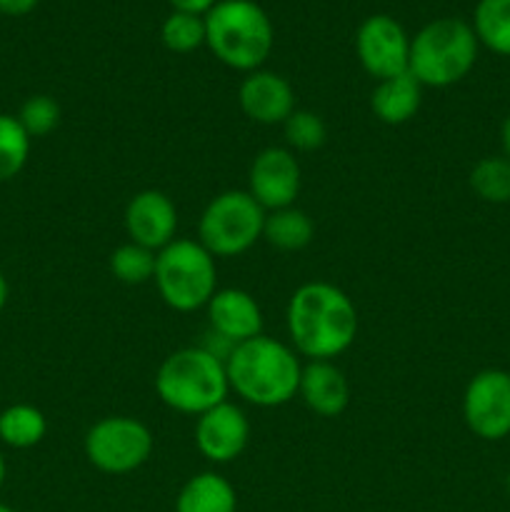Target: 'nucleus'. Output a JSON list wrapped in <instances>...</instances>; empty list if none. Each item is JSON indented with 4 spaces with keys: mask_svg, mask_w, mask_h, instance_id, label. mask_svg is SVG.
<instances>
[{
    "mask_svg": "<svg viewBox=\"0 0 510 512\" xmlns=\"http://www.w3.org/2000/svg\"><path fill=\"white\" fill-rule=\"evenodd\" d=\"M155 390L168 408L185 415H203L225 403L230 383L223 360L195 345L175 350L163 360L155 375Z\"/></svg>",
    "mask_w": 510,
    "mask_h": 512,
    "instance_id": "5",
    "label": "nucleus"
},
{
    "mask_svg": "<svg viewBox=\"0 0 510 512\" xmlns=\"http://www.w3.org/2000/svg\"><path fill=\"white\" fill-rule=\"evenodd\" d=\"M48 433L45 415L35 405H10L0 413V440L10 448H35Z\"/></svg>",
    "mask_w": 510,
    "mask_h": 512,
    "instance_id": "21",
    "label": "nucleus"
},
{
    "mask_svg": "<svg viewBox=\"0 0 510 512\" xmlns=\"http://www.w3.org/2000/svg\"><path fill=\"white\" fill-rule=\"evenodd\" d=\"M315 235L313 220L308 218V213L295 205L280 210H270L265 215L263 225V238L268 240L273 248L285 250V253H295V250L308 248L310 240Z\"/></svg>",
    "mask_w": 510,
    "mask_h": 512,
    "instance_id": "19",
    "label": "nucleus"
},
{
    "mask_svg": "<svg viewBox=\"0 0 510 512\" xmlns=\"http://www.w3.org/2000/svg\"><path fill=\"white\" fill-rule=\"evenodd\" d=\"M508 490H510V475H508Z\"/></svg>",
    "mask_w": 510,
    "mask_h": 512,
    "instance_id": "34",
    "label": "nucleus"
},
{
    "mask_svg": "<svg viewBox=\"0 0 510 512\" xmlns=\"http://www.w3.org/2000/svg\"><path fill=\"white\" fill-rule=\"evenodd\" d=\"M30 138H45L60 125V105L50 95H33L15 115Z\"/></svg>",
    "mask_w": 510,
    "mask_h": 512,
    "instance_id": "27",
    "label": "nucleus"
},
{
    "mask_svg": "<svg viewBox=\"0 0 510 512\" xmlns=\"http://www.w3.org/2000/svg\"><path fill=\"white\" fill-rule=\"evenodd\" d=\"M473 25L460 18H438L410 40L408 73L423 88H448L460 83L478 60Z\"/></svg>",
    "mask_w": 510,
    "mask_h": 512,
    "instance_id": "4",
    "label": "nucleus"
},
{
    "mask_svg": "<svg viewBox=\"0 0 510 512\" xmlns=\"http://www.w3.org/2000/svg\"><path fill=\"white\" fill-rule=\"evenodd\" d=\"M160 40L173 53H193L205 45V15L173 10L160 25Z\"/></svg>",
    "mask_w": 510,
    "mask_h": 512,
    "instance_id": "25",
    "label": "nucleus"
},
{
    "mask_svg": "<svg viewBox=\"0 0 510 512\" xmlns=\"http://www.w3.org/2000/svg\"><path fill=\"white\" fill-rule=\"evenodd\" d=\"M238 100L253 123L283 125L295 110V93L288 80L270 70H253L240 83Z\"/></svg>",
    "mask_w": 510,
    "mask_h": 512,
    "instance_id": "14",
    "label": "nucleus"
},
{
    "mask_svg": "<svg viewBox=\"0 0 510 512\" xmlns=\"http://www.w3.org/2000/svg\"><path fill=\"white\" fill-rule=\"evenodd\" d=\"M500 140H503V150L505 158L510 160V115L503 120V128H500Z\"/></svg>",
    "mask_w": 510,
    "mask_h": 512,
    "instance_id": "30",
    "label": "nucleus"
},
{
    "mask_svg": "<svg viewBox=\"0 0 510 512\" xmlns=\"http://www.w3.org/2000/svg\"><path fill=\"white\" fill-rule=\"evenodd\" d=\"M153 280L165 305L178 313L203 308L218 293L215 258L195 240L175 238L165 245L158 253Z\"/></svg>",
    "mask_w": 510,
    "mask_h": 512,
    "instance_id": "6",
    "label": "nucleus"
},
{
    "mask_svg": "<svg viewBox=\"0 0 510 512\" xmlns=\"http://www.w3.org/2000/svg\"><path fill=\"white\" fill-rule=\"evenodd\" d=\"M225 373L230 390H235L245 403L278 408L298 395L303 365L288 345L258 335L235 345L230 358L225 360Z\"/></svg>",
    "mask_w": 510,
    "mask_h": 512,
    "instance_id": "2",
    "label": "nucleus"
},
{
    "mask_svg": "<svg viewBox=\"0 0 510 512\" xmlns=\"http://www.w3.org/2000/svg\"><path fill=\"white\" fill-rule=\"evenodd\" d=\"M3 483H5V460L3 455H0V488H3Z\"/></svg>",
    "mask_w": 510,
    "mask_h": 512,
    "instance_id": "32",
    "label": "nucleus"
},
{
    "mask_svg": "<svg viewBox=\"0 0 510 512\" xmlns=\"http://www.w3.org/2000/svg\"><path fill=\"white\" fill-rule=\"evenodd\" d=\"M298 395L320 418H338L350 403V385L330 360H310L300 373Z\"/></svg>",
    "mask_w": 510,
    "mask_h": 512,
    "instance_id": "16",
    "label": "nucleus"
},
{
    "mask_svg": "<svg viewBox=\"0 0 510 512\" xmlns=\"http://www.w3.org/2000/svg\"><path fill=\"white\" fill-rule=\"evenodd\" d=\"M355 53L365 73L375 80L408 73L410 38L403 25L390 15H370L355 33Z\"/></svg>",
    "mask_w": 510,
    "mask_h": 512,
    "instance_id": "10",
    "label": "nucleus"
},
{
    "mask_svg": "<svg viewBox=\"0 0 510 512\" xmlns=\"http://www.w3.org/2000/svg\"><path fill=\"white\" fill-rule=\"evenodd\" d=\"M38 3L40 0H0V13L18 18V15L33 13Z\"/></svg>",
    "mask_w": 510,
    "mask_h": 512,
    "instance_id": "29",
    "label": "nucleus"
},
{
    "mask_svg": "<svg viewBox=\"0 0 510 512\" xmlns=\"http://www.w3.org/2000/svg\"><path fill=\"white\" fill-rule=\"evenodd\" d=\"M125 230L130 235V243L160 253L165 245L175 240L178 210L173 200L160 190H140L125 208Z\"/></svg>",
    "mask_w": 510,
    "mask_h": 512,
    "instance_id": "13",
    "label": "nucleus"
},
{
    "mask_svg": "<svg viewBox=\"0 0 510 512\" xmlns=\"http://www.w3.org/2000/svg\"><path fill=\"white\" fill-rule=\"evenodd\" d=\"M288 333L295 350L310 360H333L358 335V310L335 285H300L288 303Z\"/></svg>",
    "mask_w": 510,
    "mask_h": 512,
    "instance_id": "1",
    "label": "nucleus"
},
{
    "mask_svg": "<svg viewBox=\"0 0 510 512\" xmlns=\"http://www.w3.org/2000/svg\"><path fill=\"white\" fill-rule=\"evenodd\" d=\"M30 155V135L15 115H0V183L13 180Z\"/></svg>",
    "mask_w": 510,
    "mask_h": 512,
    "instance_id": "24",
    "label": "nucleus"
},
{
    "mask_svg": "<svg viewBox=\"0 0 510 512\" xmlns=\"http://www.w3.org/2000/svg\"><path fill=\"white\" fill-rule=\"evenodd\" d=\"M273 43V23L255 0H218L205 15V45L228 68L260 70Z\"/></svg>",
    "mask_w": 510,
    "mask_h": 512,
    "instance_id": "3",
    "label": "nucleus"
},
{
    "mask_svg": "<svg viewBox=\"0 0 510 512\" xmlns=\"http://www.w3.org/2000/svg\"><path fill=\"white\" fill-rule=\"evenodd\" d=\"M155 263H158L155 250L138 243H125L110 255V273L125 285H143L155 278Z\"/></svg>",
    "mask_w": 510,
    "mask_h": 512,
    "instance_id": "23",
    "label": "nucleus"
},
{
    "mask_svg": "<svg viewBox=\"0 0 510 512\" xmlns=\"http://www.w3.org/2000/svg\"><path fill=\"white\" fill-rule=\"evenodd\" d=\"M463 418L470 433L483 440L510 435V373L480 370L463 395Z\"/></svg>",
    "mask_w": 510,
    "mask_h": 512,
    "instance_id": "9",
    "label": "nucleus"
},
{
    "mask_svg": "<svg viewBox=\"0 0 510 512\" xmlns=\"http://www.w3.org/2000/svg\"><path fill=\"white\" fill-rule=\"evenodd\" d=\"M153 453V435L148 425L128 415H110L98 420L85 435V455L98 470L125 475L138 470Z\"/></svg>",
    "mask_w": 510,
    "mask_h": 512,
    "instance_id": "8",
    "label": "nucleus"
},
{
    "mask_svg": "<svg viewBox=\"0 0 510 512\" xmlns=\"http://www.w3.org/2000/svg\"><path fill=\"white\" fill-rule=\"evenodd\" d=\"M173 5V10H180V13H193V15H208L210 8H213L218 0H168Z\"/></svg>",
    "mask_w": 510,
    "mask_h": 512,
    "instance_id": "28",
    "label": "nucleus"
},
{
    "mask_svg": "<svg viewBox=\"0 0 510 512\" xmlns=\"http://www.w3.org/2000/svg\"><path fill=\"white\" fill-rule=\"evenodd\" d=\"M283 133L290 148L303 150V153L323 148L325 140H328V128H325L323 118L315 115L313 110L295 108L283 123Z\"/></svg>",
    "mask_w": 510,
    "mask_h": 512,
    "instance_id": "26",
    "label": "nucleus"
},
{
    "mask_svg": "<svg viewBox=\"0 0 510 512\" xmlns=\"http://www.w3.org/2000/svg\"><path fill=\"white\" fill-rule=\"evenodd\" d=\"M420 103H423V85L410 73L378 80L373 95H370V108H373L375 118L385 125L408 123L420 110Z\"/></svg>",
    "mask_w": 510,
    "mask_h": 512,
    "instance_id": "17",
    "label": "nucleus"
},
{
    "mask_svg": "<svg viewBox=\"0 0 510 512\" xmlns=\"http://www.w3.org/2000/svg\"><path fill=\"white\" fill-rule=\"evenodd\" d=\"M8 293H10L8 280H5V275L0 273V310H3L5 303H8Z\"/></svg>",
    "mask_w": 510,
    "mask_h": 512,
    "instance_id": "31",
    "label": "nucleus"
},
{
    "mask_svg": "<svg viewBox=\"0 0 510 512\" xmlns=\"http://www.w3.org/2000/svg\"><path fill=\"white\" fill-rule=\"evenodd\" d=\"M0 512H15V510H13V508H8V505L0 503Z\"/></svg>",
    "mask_w": 510,
    "mask_h": 512,
    "instance_id": "33",
    "label": "nucleus"
},
{
    "mask_svg": "<svg viewBox=\"0 0 510 512\" xmlns=\"http://www.w3.org/2000/svg\"><path fill=\"white\" fill-rule=\"evenodd\" d=\"M238 498L223 475L200 473L183 485L175 512H235Z\"/></svg>",
    "mask_w": 510,
    "mask_h": 512,
    "instance_id": "18",
    "label": "nucleus"
},
{
    "mask_svg": "<svg viewBox=\"0 0 510 512\" xmlns=\"http://www.w3.org/2000/svg\"><path fill=\"white\" fill-rule=\"evenodd\" d=\"M470 188L485 203H510V160L483 158L470 170Z\"/></svg>",
    "mask_w": 510,
    "mask_h": 512,
    "instance_id": "22",
    "label": "nucleus"
},
{
    "mask_svg": "<svg viewBox=\"0 0 510 512\" xmlns=\"http://www.w3.org/2000/svg\"><path fill=\"white\" fill-rule=\"evenodd\" d=\"M250 438V423L243 410L233 403H220L208 413L198 415L195 445L210 463H230L245 450Z\"/></svg>",
    "mask_w": 510,
    "mask_h": 512,
    "instance_id": "12",
    "label": "nucleus"
},
{
    "mask_svg": "<svg viewBox=\"0 0 510 512\" xmlns=\"http://www.w3.org/2000/svg\"><path fill=\"white\" fill-rule=\"evenodd\" d=\"M210 330L240 345L263 335V313L250 293L240 288H225L210 298L208 303Z\"/></svg>",
    "mask_w": 510,
    "mask_h": 512,
    "instance_id": "15",
    "label": "nucleus"
},
{
    "mask_svg": "<svg viewBox=\"0 0 510 512\" xmlns=\"http://www.w3.org/2000/svg\"><path fill=\"white\" fill-rule=\"evenodd\" d=\"M473 33L480 45L510 58V0H478Z\"/></svg>",
    "mask_w": 510,
    "mask_h": 512,
    "instance_id": "20",
    "label": "nucleus"
},
{
    "mask_svg": "<svg viewBox=\"0 0 510 512\" xmlns=\"http://www.w3.org/2000/svg\"><path fill=\"white\" fill-rule=\"evenodd\" d=\"M265 210L248 190H225L215 195L200 215L198 243L213 258H235L263 238Z\"/></svg>",
    "mask_w": 510,
    "mask_h": 512,
    "instance_id": "7",
    "label": "nucleus"
},
{
    "mask_svg": "<svg viewBox=\"0 0 510 512\" xmlns=\"http://www.w3.org/2000/svg\"><path fill=\"white\" fill-rule=\"evenodd\" d=\"M248 193L265 213L290 208L300 193V165L285 148H265L255 155L248 175Z\"/></svg>",
    "mask_w": 510,
    "mask_h": 512,
    "instance_id": "11",
    "label": "nucleus"
}]
</instances>
